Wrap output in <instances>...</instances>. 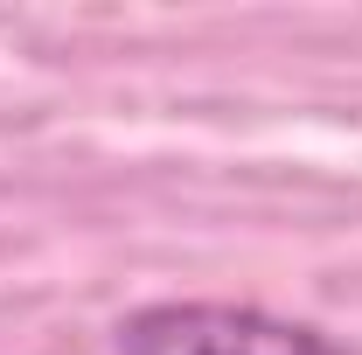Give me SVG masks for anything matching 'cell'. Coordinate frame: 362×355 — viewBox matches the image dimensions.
Returning a JSON list of instances; mask_svg holds the SVG:
<instances>
[{
    "mask_svg": "<svg viewBox=\"0 0 362 355\" xmlns=\"http://www.w3.org/2000/svg\"><path fill=\"white\" fill-rule=\"evenodd\" d=\"M119 355H356L314 320L237 300H153L119 320Z\"/></svg>",
    "mask_w": 362,
    "mask_h": 355,
    "instance_id": "cell-1",
    "label": "cell"
}]
</instances>
